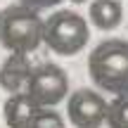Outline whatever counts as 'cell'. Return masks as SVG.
<instances>
[{"label": "cell", "instance_id": "cell-1", "mask_svg": "<svg viewBox=\"0 0 128 128\" xmlns=\"http://www.w3.org/2000/svg\"><path fill=\"white\" fill-rule=\"evenodd\" d=\"M90 81L100 90L119 95L128 90V40L107 38L92 48L88 57Z\"/></svg>", "mask_w": 128, "mask_h": 128}, {"label": "cell", "instance_id": "cell-2", "mask_svg": "<svg viewBox=\"0 0 128 128\" xmlns=\"http://www.w3.org/2000/svg\"><path fill=\"white\" fill-rule=\"evenodd\" d=\"M43 43V17L26 5L0 10V45L10 52L31 55Z\"/></svg>", "mask_w": 128, "mask_h": 128}, {"label": "cell", "instance_id": "cell-3", "mask_svg": "<svg viewBox=\"0 0 128 128\" xmlns=\"http://www.w3.org/2000/svg\"><path fill=\"white\" fill-rule=\"evenodd\" d=\"M90 40L88 22L74 10H60L43 22V43L60 57H74Z\"/></svg>", "mask_w": 128, "mask_h": 128}, {"label": "cell", "instance_id": "cell-4", "mask_svg": "<svg viewBox=\"0 0 128 128\" xmlns=\"http://www.w3.org/2000/svg\"><path fill=\"white\" fill-rule=\"evenodd\" d=\"M24 92L33 100L36 107H55L69 95V76L62 66L45 62L40 66H31Z\"/></svg>", "mask_w": 128, "mask_h": 128}, {"label": "cell", "instance_id": "cell-5", "mask_svg": "<svg viewBox=\"0 0 128 128\" xmlns=\"http://www.w3.org/2000/svg\"><path fill=\"white\" fill-rule=\"evenodd\" d=\"M66 116L76 128H100L104 126L107 102L97 90L78 88L76 92L66 95Z\"/></svg>", "mask_w": 128, "mask_h": 128}, {"label": "cell", "instance_id": "cell-6", "mask_svg": "<svg viewBox=\"0 0 128 128\" xmlns=\"http://www.w3.org/2000/svg\"><path fill=\"white\" fill-rule=\"evenodd\" d=\"M31 74V62L22 52H10V57L0 66V88L7 92H19L24 90Z\"/></svg>", "mask_w": 128, "mask_h": 128}, {"label": "cell", "instance_id": "cell-7", "mask_svg": "<svg viewBox=\"0 0 128 128\" xmlns=\"http://www.w3.org/2000/svg\"><path fill=\"white\" fill-rule=\"evenodd\" d=\"M33 112H36V104L24 90L10 92V97L5 100V107H2V116H5L7 128H24Z\"/></svg>", "mask_w": 128, "mask_h": 128}, {"label": "cell", "instance_id": "cell-8", "mask_svg": "<svg viewBox=\"0 0 128 128\" xmlns=\"http://www.w3.org/2000/svg\"><path fill=\"white\" fill-rule=\"evenodd\" d=\"M88 19L100 31H112L121 24L124 10H121L119 0H92L90 10H88Z\"/></svg>", "mask_w": 128, "mask_h": 128}, {"label": "cell", "instance_id": "cell-9", "mask_svg": "<svg viewBox=\"0 0 128 128\" xmlns=\"http://www.w3.org/2000/svg\"><path fill=\"white\" fill-rule=\"evenodd\" d=\"M104 124L109 128H128V90L114 95V100L107 102Z\"/></svg>", "mask_w": 128, "mask_h": 128}, {"label": "cell", "instance_id": "cell-10", "mask_svg": "<svg viewBox=\"0 0 128 128\" xmlns=\"http://www.w3.org/2000/svg\"><path fill=\"white\" fill-rule=\"evenodd\" d=\"M24 128H64V121L52 107H36Z\"/></svg>", "mask_w": 128, "mask_h": 128}, {"label": "cell", "instance_id": "cell-11", "mask_svg": "<svg viewBox=\"0 0 128 128\" xmlns=\"http://www.w3.org/2000/svg\"><path fill=\"white\" fill-rule=\"evenodd\" d=\"M17 2H22V5H26V7H31V10H48V7H55V5H60L62 0H17Z\"/></svg>", "mask_w": 128, "mask_h": 128}, {"label": "cell", "instance_id": "cell-12", "mask_svg": "<svg viewBox=\"0 0 128 128\" xmlns=\"http://www.w3.org/2000/svg\"><path fill=\"white\" fill-rule=\"evenodd\" d=\"M69 2H76V5H81V2H88V0H69Z\"/></svg>", "mask_w": 128, "mask_h": 128}]
</instances>
